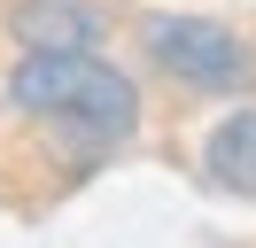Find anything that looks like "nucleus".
Listing matches in <instances>:
<instances>
[{"label": "nucleus", "instance_id": "obj_1", "mask_svg": "<svg viewBox=\"0 0 256 248\" xmlns=\"http://www.w3.org/2000/svg\"><path fill=\"white\" fill-rule=\"evenodd\" d=\"M8 101H16L24 116H54L86 155L132 140V124H140V86H132L124 70H109L101 54H78V62L24 54L16 70H8Z\"/></svg>", "mask_w": 256, "mask_h": 248}, {"label": "nucleus", "instance_id": "obj_2", "mask_svg": "<svg viewBox=\"0 0 256 248\" xmlns=\"http://www.w3.org/2000/svg\"><path fill=\"white\" fill-rule=\"evenodd\" d=\"M140 39H148V54H156V70L186 78V86H202V93H248L256 86L248 39L225 31V24H210V16H148Z\"/></svg>", "mask_w": 256, "mask_h": 248}, {"label": "nucleus", "instance_id": "obj_3", "mask_svg": "<svg viewBox=\"0 0 256 248\" xmlns=\"http://www.w3.org/2000/svg\"><path fill=\"white\" fill-rule=\"evenodd\" d=\"M8 31H16V46H24V54L78 62V54H94V46L109 39V16H101L94 0H16Z\"/></svg>", "mask_w": 256, "mask_h": 248}, {"label": "nucleus", "instance_id": "obj_4", "mask_svg": "<svg viewBox=\"0 0 256 248\" xmlns=\"http://www.w3.org/2000/svg\"><path fill=\"white\" fill-rule=\"evenodd\" d=\"M202 170H210V186L256 202V108H233V116L202 140Z\"/></svg>", "mask_w": 256, "mask_h": 248}]
</instances>
